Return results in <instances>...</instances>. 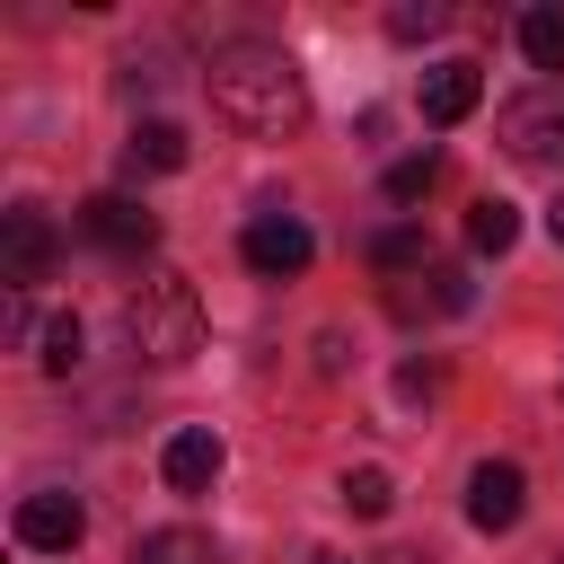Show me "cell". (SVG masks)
Here are the masks:
<instances>
[{"mask_svg":"<svg viewBox=\"0 0 564 564\" xmlns=\"http://www.w3.org/2000/svg\"><path fill=\"white\" fill-rule=\"evenodd\" d=\"M203 88H212V115H220L229 132H247V141H282V132L308 123V79H300V62H291L282 44H264V35L212 44Z\"/></svg>","mask_w":564,"mask_h":564,"instance_id":"6da1fadb","label":"cell"},{"mask_svg":"<svg viewBox=\"0 0 564 564\" xmlns=\"http://www.w3.org/2000/svg\"><path fill=\"white\" fill-rule=\"evenodd\" d=\"M132 344H141L150 361H185V352L203 344V308H194V291H185L176 273H159V282L132 291Z\"/></svg>","mask_w":564,"mask_h":564,"instance_id":"7a4b0ae2","label":"cell"},{"mask_svg":"<svg viewBox=\"0 0 564 564\" xmlns=\"http://www.w3.org/2000/svg\"><path fill=\"white\" fill-rule=\"evenodd\" d=\"M502 150L511 159H564V88L555 79L502 106Z\"/></svg>","mask_w":564,"mask_h":564,"instance_id":"3957f363","label":"cell"},{"mask_svg":"<svg viewBox=\"0 0 564 564\" xmlns=\"http://www.w3.org/2000/svg\"><path fill=\"white\" fill-rule=\"evenodd\" d=\"M238 256H247L264 282H282V273H308L317 238H308V220H291V212H256V220H247V238H238Z\"/></svg>","mask_w":564,"mask_h":564,"instance_id":"277c9868","label":"cell"},{"mask_svg":"<svg viewBox=\"0 0 564 564\" xmlns=\"http://www.w3.org/2000/svg\"><path fill=\"white\" fill-rule=\"evenodd\" d=\"M79 538H88V511H79V494L44 485V494H26V502H18V546H35V555H70Z\"/></svg>","mask_w":564,"mask_h":564,"instance_id":"5b68a950","label":"cell"},{"mask_svg":"<svg viewBox=\"0 0 564 564\" xmlns=\"http://www.w3.org/2000/svg\"><path fill=\"white\" fill-rule=\"evenodd\" d=\"M79 229H88L106 256H150V247H159V212L132 203V194H97V203L79 212Z\"/></svg>","mask_w":564,"mask_h":564,"instance_id":"8992f818","label":"cell"},{"mask_svg":"<svg viewBox=\"0 0 564 564\" xmlns=\"http://www.w3.org/2000/svg\"><path fill=\"white\" fill-rule=\"evenodd\" d=\"M0 264H9V282H18V291L53 273V220H44L35 203H18V212H0Z\"/></svg>","mask_w":564,"mask_h":564,"instance_id":"52a82bcc","label":"cell"},{"mask_svg":"<svg viewBox=\"0 0 564 564\" xmlns=\"http://www.w3.org/2000/svg\"><path fill=\"white\" fill-rule=\"evenodd\" d=\"M220 432H203V423H185V432H167V449H159V476H167V494H212L220 485Z\"/></svg>","mask_w":564,"mask_h":564,"instance_id":"ba28073f","label":"cell"},{"mask_svg":"<svg viewBox=\"0 0 564 564\" xmlns=\"http://www.w3.org/2000/svg\"><path fill=\"white\" fill-rule=\"evenodd\" d=\"M520 502H529V476L511 467V458H485L476 476H467V520L494 538V529H511L520 520Z\"/></svg>","mask_w":564,"mask_h":564,"instance_id":"9c48e42d","label":"cell"},{"mask_svg":"<svg viewBox=\"0 0 564 564\" xmlns=\"http://www.w3.org/2000/svg\"><path fill=\"white\" fill-rule=\"evenodd\" d=\"M485 106V70L476 62H441V70H423V115L432 123H467Z\"/></svg>","mask_w":564,"mask_h":564,"instance_id":"30bf717a","label":"cell"},{"mask_svg":"<svg viewBox=\"0 0 564 564\" xmlns=\"http://www.w3.org/2000/svg\"><path fill=\"white\" fill-rule=\"evenodd\" d=\"M123 167H132V176H141V167H150V176H176V167H185V132H176V123H159V115H150V123H132Z\"/></svg>","mask_w":564,"mask_h":564,"instance_id":"8fae6325","label":"cell"},{"mask_svg":"<svg viewBox=\"0 0 564 564\" xmlns=\"http://www.w3.org/2000/svg\"><path fill=\"white\" fill-rule=\"evenodd\" d=\"M132 564H220V546H212L203 529H150V538L132 546Z\"/></svg>","mask_w":564,"mask_h":564,"instance_id":"7c38bea8","label":"cell"},{"mask_svg":"<svg viewBox=\"0 0 564 564\" xmlns=\"http://www.w3.org/2000/svg\"><path fill=\"white\" fill-rule=\"evenodd\" d=\"M520 53L529 70H564V9H520Z\"/></svg>","mask_w":564,"mask_h":564,"instance_id":"4fadbf2b","label":"cell"},{"mask_svg":"<svg viewBox=\"0 0 564 564\" xmlns=\"http://www.w3.org/2000/svg\"><path fill=\"white\" fill-rule=\"evenodd\" d=\"M511 238H520V212H511V203H476V212H467V247H476V256H502Z\"/></svg>","mask_w":564,"mask_h":564,"instance_id":"5bb4252c","label":"cell"},{"mask_svg":"<svg viewBox=\"0 0 564 564\" xmlns=\"http://www.w3.org/2000/svg\"><path fill=\"white\" fill-rule=\"evenodd\" d=\"M370 264H379V273H423V229H405V220L379 229V238H370Z\"/></svg>","mask_w":564,"mask_h":564,"instance_id":"9a60e30c","label":"cell"},{"mask_svg":"<svg viewBox=\"0 0 564 564\" xmlns=\"http://www.w3.org/2000/svg\"><path fill=\"white\" fill-rule=\"evenodd\" d=\"M79 352H88L79 317H53V326H44V370H53V379H70V370H79Z\"/></svg>","mask_w":564,"mask_h":564,"instance_id":"2e32d148","label":"cell"},{"mask_svg":"<svg viewBox=\"0 0 564 564\" xmlns=\"http://www.w3.org/2000/svg\"><path fill=\"white\" fill-rule=\"evenodd\" d=\"M388 502H397V485H388L379 467H352V476H344V511H361V520H379Z\"/></svg>","mask_w":564,"mask_h":564,"instance_id":"e0dca14e","label":"cell"},{"mask_svg":"<svg viewBox=\"0 0 564 564\" xmlns=\"http://www.w3.org/2000/svg\"><path fill=\"white\" fill-rule=\"evenodd\" d=\"M432 176H441V159H432V150H423V159H397V167H388V203H423V194H432Z\"/></svg>","mask_w":564,"mask_h":564,"instance_id":"ac0fdd59","label":"cell"},{"mask_svg":"<svg viewBox=\"0 0 564 564\" xmlns=\"http://www.w3.org/2000/svg\"><path fill=\"white\" fill-rule=\"evenodd\" d=\"M441 18H449V9H441V0H423V9H397V18H388V35H405V44H414V35H432Z\"/></svg>","mask_w":564,"mask_h":564,"instance_id":"d6986e66","label":"cell"},{"mask_svg":"<svg viewBox=\"0 0 564 564\" xmlns=\"http://www.w3.org/2000/svg\"><path fill=\"white\" fill-rule=\"evenodd\" d=\"M546 229H555V247H564V203H555V212H546Z\"/></svg>","mask_w":564,"mask_h":564,"instance_id":"ffe728a7","label":"cell"},{"mask_svg":"<svg viewBox=\"0 0 564 564\" xmlns=\"http://www.w3.org/2000/svg\"><path fill=\"white\" fill-rule=\"evenodd\" d=\"M388 564H423V555H388Z\"/></svg>","mask_w":564,"mask_h":564,"instance_id":"44dd1931","label":"cell"},{"mask_svg":"<svg viewBox=\"0 0 564 564\" xmlns=\"http://www.w3.org/2000/svg\"><path fill=\"white\" fill-rule=\"evenodd\" d=\"M317 564H344V555H317Z\"/></svg>","mask_w":564,"mask_h":564,"instance_id":"7402d4cb","label":"cell"}]
</instances>
